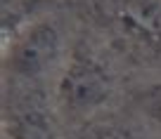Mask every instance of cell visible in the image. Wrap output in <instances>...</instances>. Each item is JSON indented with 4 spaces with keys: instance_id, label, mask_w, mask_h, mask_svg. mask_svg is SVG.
Listing matches in <instances>:
<instances>
[{
    "instance_id": "1",
    "label": "cell",
    "mask_w": 161,
    "mask_h": 139,
    "mask_svg": "<svg viewBox=\"0 0 161 139\" xmlns=\"http://www.w3.org/2000/svg\"><path fill=\"white\" fill-rule=\"evenodd\" d=\"M111 97V75L97 57L86 50H74L64 73L57 80V99L69 113L88 116Z\"/></svg>"
},
{
    "instance_id": "2",
    "label": "cell",
    "mask_w": 161,
    "mask_h": 139,
    "mask_svg": "<svg viewBox=\"0 0 161 139\" xmlns=\"http://www.w3.org/2000/svg\"><path fill=\"white\" fill-rule=\"evenodd\" d=\"M62 47L64 40L55 21H29L12 35V43H5V69L17 78H38L57 64Z\"/></svg>"
},
{
    "instance_id": "3",
    "label": "cell",
    "mask_w": 161,
    "mask_h": 139,
    "mask_svg": "<svg viewBox=\"0 0 161 139\" xmlns=\"http://www.w3.org/2000/svg\"><path fill=\"white\" fill-rule=\"evenodd\" d=\"M102 17L130 45L161 52V0H104Z\"/></svg>"
},
{
    "instance_id": "4",
    "label": "cell",
    "mask_w": 161,
    "mask_h": 139,
    "mask_svg": "<svg viewBox=\"0 0 161 139\" xmlns=\"http://www.w3.org/2000/svg\"><path fill=\"white\" fill-rule=\"evenodd\" d=\"M7 134H10V139H55L52 123L40 109H29V111H21V113H14Z\"/></svg>"
},
{
    "instance_id": "5",
    "label": "cell",
    "mask_w": 161,
    "mask_h": 139,
    "mask_svg": "<svg viewBox=\"0 0 161 139\" xmlns=\"http://www.w3.org/2000/svg\"><path fill=\"white\" fill-rule=\"evenodd\" d=\"M135 106L152 125L161 127V83H149L137 90Z\"/></svg>"
},
{
    "instance_id": "6",
    "label": "cell",
    "mask_w": 161,
    "mask_h": 139,
    "mask_svg": "<svg viewBox=\"0 0 161 139\" xmlns=\"http://www.w3.org/2000/svg\"><path fill=\"white\" fill-rule=\"evenodd\" d=\"M88 139H142V137L130 127L109 123V125H97V127H92L90 134H88Z\"/></svg>"
}]
</instances>
